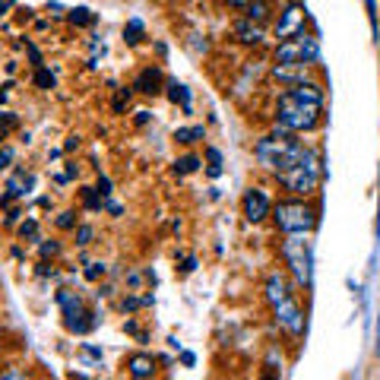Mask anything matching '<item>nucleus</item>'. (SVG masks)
<instances>
[{
    "instance_id": "nucleus-1",
    "label": "nucleus",
    "mask_w": 380,
    "mask_h": 380,
    "mask_svg": "<svg viewBox=\"0 0 380 380\" xmlns=\"http://www.w3.org/2000/svg\"><path fill=\"white\" fill-rule=\"evenodd\" d=\"M320 111H323V89L301 79V83H295L279 99L276 124H279L282 130L304 133V130H314V127L320 124Z\"/></svg>"
},
{
    "instance_id": "nucleus-2",
    "label": "nucleus",
    "mask_w": 380,
    "mask_h": 380,
    "mask_svg": "<svg viewBox=\"0 0 380 380\" xmlns=\"http://www.w3.org/2000/svg\"><path fill=\"white\" fill-rule=\"evenodd\" d=\"M304 149L308 146L291 137V130H282L279 127L276 133H269V137H263L260 142H257L254 152H257V159H260L263 168H269L273 174H282V172H289L298 159H301Z\"/></svg>"
},
{
    "instance_id": "nucleus-3",
    "label": "nucleus",
    "mask_w": 380,
    "mask_h": 380,
    "mask_svg": "<svg viewBox=\"0 0 380 380\" xmlns=\"http://www.w3.org/2000/svg\"><path fill=\"white\" fill-rule=\"evenodd\" d=\"M279 181L291 190V194H301V196L314 194L317 184H320V162H317V155L311 152V149H304L301 159H298L289 172L279 174Z\"/></svg>"
},
{
    "instance_id": "nucleus-4",
    "label": "nucleus",
    "mask_w": 380,
    "mask_h": 380,
    "mask_svg": "<svg viewBox=\"0 0 380 380\" xmlns=\"http://www.w3.org/2000/svg\"><path fill=\"white\" fill-rule=\"evenodd\" d=\"M273 219L276 225L282 228L285 235H308L311 228H314V209L308 206V203L301 200H285L279 206L273 209Z\"/></svg>"
},
{
    "instance_id": "nucleus-5",
    "label": "nucleus",
    "mask_w": 380,
    "mask_h": 380,
    "mask_svg": "<svg viewBox=\"0 0 380 380\" xmlns=\"http://www.w3.org/2000/svg\"><path fill=\"white\" fill-rule=\"evenodd\" d=\"M311 60H317V42L304 32L282 38V45L276 48V64L282 67H308Z\"/></svg>"
},
{
    "instance_id": "nucleus-6",
    "label": "nucleus",
    "mask_w": 380,
    "mask_h": 380,
    "mask_svg": "<svg viewBox=\"0 0 380 380\" xmlns=\"http://www.w3.org/2000/svg\"><path fill=\"white\" fill-rule=\"evenodd\" d=\"M282 257L289 260L298 285H308L311 282V247L304 241V235H289V241L282 244Z\"/></svg>"
},
{
    "instance_id": "nucleus-7",
    "label": "nucleus",
    "mask_w": 380,
    "mask_h": 380,
    "mask_svg": "<svg viewBox=\"0 0 380 380\" xmlns=\"http://www.w3.org/2000/svg\"><path fill=\"white\" fill-rule=\"evenodd\" d=\"M57 304L64 308V320H67V330L70 332H89L95 327V320H89V311L83 308V298L77 295V291L64 289L57 291Z\"/></svg>"
},
{
    "instance_id": "nucleus-8",
    "label": "nucleus",
    "mask_w": 380,
    "mask_h": 380,
    "mask_svg": "<svg viewBox=\"0 0 380 380\" xmlns=\"http://www.w3.org/2000/svg\"><path fill=\"white\" fill-rule=\"evenodd\" d=\"M241 206H244V216H247V222H260V219H267V216H269V209H273V203H269L267 190H260V187H250L247 194H244Z\"/></svg>"
},
{
    "instance_id": "nucleus-9",
    "label": "nucleus",
    "mask_w": 380,
    "mask_h": 380,
    "mask_svg": "<svg viewBox=\"0 0 380 380\" xmlns=\"http://www.w3.org/2000/svg\"><path fill=\"white\" fill-rule=\"evenodd\" d=\"M32 187H35V178L32 174H26V168H19V172H13L10 178H6V194H4V206H10L13 200H23V196L32 194Z\"/></svg>"
},
{
    "instance_id": "nucleus-10",
    "label": "nucleus",
    "mask_w": 380,
    "mask_h": 380,
    "mask_svg": "<svg viewBox=\"0 0 380 380\" xmlns=\"http://www.w3.org/2000/svg\"><path fill=\"white\" fill-rule=\"evenodd\" d=\"M273 308H276V320H279V323H282V327L289 330V332H295V336H298V332L304 330V317H301V308H298V304H295V298H291V295L285 298V301L273 304Z\"/></svg>"
},
{
    "instance_id": "nucleus-11",
    "label": "nucleus",
    "mask_w": 380,
    "mask_h": 380,
    "mask_svg": "<svg viewBox=\"0 0 380 380\" xmlns=\"http://www.w3.org/2000/svg\"><path fill=\"white\" fill-rule=\"evenodd\" d=\"M301 26H304V16H301V6H285V13H282V19H279V26H276V35L279 38H291V35H298L301 32Z\"/></svg>"
},
{
    "instance_id": "nucleus-12",
    "label": "nucleus",
    "mask_w": 380,
    "mask_h": 380,
    "mask_svg": "<svg viewBox=\"0 0 380 380\" xmlns=\"http://www.w3.org/2000/svg\"><path fill=\"white\" fill-rule=\"evenodd\" d=\"M235 35H238V42H244V45H263L267 32H263V26L254 23V19H241V23H235Z\"/></svg>"
},
{
    "instance_id": "nucleus-13",
    "label": "nucleus",
    "mask_w": 380,
    "mask_h": 380,
    "mask_svg": "<svg viewBox=\"0 0 380 380\" xmlns=\"http://www.w3.org/2000/svg\"><path fill=\"white\" fill-rule=\"evenodd\" d=\"M159 86H162V70H159V67H146V70H142L140 77H137L133 89H140V92L152 95V92H159Z\"/></svg>"
},
{
    "instance_id": "nucleus-14",
    "label": "nucleus",
    "mask_w": 380,
    "mask_h": 380,
    "mask_svg": "<svg viewBox=\"0 0 380 380\" xmlns=\"http://www.w3.org/2000/svg\"><path fill=\"white\" fill-rule=\"evenodd\" d=\"M127 374H130V377H152L155 374V358L152 355L127 358Z\"/></svg>"
},
{
    "instance_id": "nucleus-15",
    "label": "nucleus",
    "mask_w": 380,
    "mask_h": 380,
    "mask_svg": "<svg viewBox=\"0 0 380 380\" xmlns=\"http://www.w3.org/2000/svg\"><path fill=\"white\" fill-rule=\"evenodd\" d=\"M285 298H289V285H285V279L282 276H269L267 279V301L269 304H279V301H285Z\"/></svg>"
},
{
    "instance_id": "nucleus-16",
    "label": "nucleus",
    "mask_w": 380,
    "mask_h": 380,
    "mask_svg": "<svg viewBox=\"0 0 380 380\" xmlns=\"http://www.w3.org/2000/svg\"><path fill=\"white\" fill-rule=\"evenodd\" d=\"M203 137H206V130H203V127H181V130H174V140L184 142V146H190V142H196Z\"/></svg>"
},
{
    "instance_id": "nucleus-17",
    "label": "nucleus",
    "mask_w": 380,
    "mask_h": 380,
    "mask_svg": "<svg viewBox=\"0 0 380 380\" xmlns=\"http://www.w3.org/2000/svg\"><path fill=\"white\" fill-rule=\"evenodd\" d=\"M168 99H172V101H181V105H184V111H190V92H187V86L168 83Z\"/></svg>"
},
{
    "instance_id": "nucleus-18",
    "label": "nucleus",
    "mask_w": 380,
    "mask_h": 380,
    "mask_svg": "<svg viewBox=\"0 0 380 380\" xmlns=\"http://www.w3.org/2000/svg\"><path fill=\"white\" fill-rule=\"evenodd\" d=\"M196 168H200V159H196V155H184V159L174 162V172L178 174H194Z\"/></svg>"
},
{
    "instance_id": "nucleus-19",
    "label": "nucleus",
    "mask_w": 380,
    "mask_h": 380,
    "mask_svg": "<svg viewBox=\"0 0 380 380\" xmlns=\"http://www.w3.org/2000/svg\"><path fill=\"white\" fill-rule=\"evenodd\" d=\"M124 38H127L130 45L140 42V38H142V23H140V19H130V23L124 26Z\"/></svg>"
},
{
    "instance_id": "nucleus-20",
    "label": "nucleus",
    "mask_w": 380,
    "mask_h": 380,
    "mask_svg": "<svg viewBox=\"0 0 380 380\" xmlns=\"http://www.w3.org/2000/svg\"><path fill=\"white\" fill-rule=\"evenodd\" d=\"M269 13V6L263 4V0H254V4H247V19H257V23H263Z\"/></svg>"
},
{
    "instance_id": "nucleus-21",
    "label": "nucleus",
    "mask_w": 380,
    "mask_h": 380,
    "mask_svg": "<svg viewBox=\"0 0 380 380\" xmlns=\"http://www.w3.org/2000/svg\"><path fill=\"white\" fill-rule=\"evenodd\" d=\"M70 23H73V26H92V23H95V13H89L86 6H79V10L70 13Z\"/></svg>"
},
{
    "instance_id": "nucleus-22",
    "label": "nucleus",
    "mask_w": 380,
    "mask_h": 380,
    "mask_svg": "<svg viewBox=\"0 0 380 380\" xmlns=\"http://www.w3.org/2000/svg\"><path fill=\"white\" fill-rule=\"evenodd\" d=\"M19 238H38V222L35 219L23 222V225H19Z\"/></svg>"
},
{
    "instance_id": "nucleus-23",
    "label": "nucleus",
    "mask_w": 380,
    "mask_h": 380,
    "mask_svg": "<svg viewBox=\"0 0 380 380\" xmlns=\"http://www.w3.org/2000/svg\"><path fill=\"white\" fill-rule=\"evenodd\" d=\"M83 200H86V206H89V209H99V206H101L99 190H89V187H86V190H83Z\"/></svg>"
},
{
    "instance_id": "nucleus-24",
    "label": "nucleus",
    "mask_w": 380,
    "mask_h": 380,
    "mask_svg": "<svg viewBox=\"0 0 380 380\" xmlns=\"http://www.w3.org/2000/svg\"><path fill=\"white\" fill-rule=\"evenodd\" d=\"M99 276H105V267L101 263H86V279H99Z\"/></svg>"
},
{
    "instance_id": "nucleus-25",
    "label": "nucleus",
    "mask_w": 380,
    "mask_h": 380,
    "mask_svg": "<svg viewBox=\"0 0 380 380\" xmlns=\"http://www.w3.org/2000/svg\"><path fill=\"white\" fill-rule=\"evenodd\" d=\"M35 83L42 86V89H51V86H54V77H51L48 70H38V73H35Z\"/></svg>"
},
{
    "instance_id": "nucleus-26",
    "label": "nucleus",
    "mask_w": 380,
    "mask_h": 380,
    "mask_svg": "<svg viewBox=\"0 0 380 380\" xmlns=\"http://www.w3.org/2000/svg\"><path fill=\"white\" fill-rule=\"evenodd\" d=\"M73 225H77V216L73 213H60L57 216V228H73Z\"/></svg>"
},
{
    "instance_id": "nucleus-27",
    "label": "nucleus",
    "mask_w": 380,
    "mask_h": 380,
    "mask_svg": "<svg viewBox=\"0 0 380 380\" xmlns=\"http://www.w3.org/2000/svg\"><path fill=\"white\" fill-rule=\"evenodd\" d=\"M77 241H79V244H89V241H92V228H89V225H79V228H77Z\"/></svg>"
},
{
    "instance_id": "nucleus-28",
    "label": "nucleus",
    "mask_w": 380,
    "mask_h": 380,
    "mask_svg": "<svg viewBox=\"0 0 380 380\" xmlns=\"http://www.w3.org/2000/svg\"><path fill=\"white\" fill-rule=\"evenodd\" d=\"M57 250H60V244H42V257H54V254H57Z\"/></svg>"
},
{
    "instance_id": "nucleus-29",
    "label": "nucleus",
    "mask_w": 380,
    "mask_h": 380,
    "mask_svg": "<svg viewBox=\"0 0 380 380\" xmlns=\"http://www.w3.org/2000/svg\"><path fill=\"white\" fill-rule=\"evenodd\" d=\"M10 162H13V149L6 146V149H4V155H0V165H4V168H10Z\"/></svg>"
},
{
    "instance_id": "nucleus-30",
    "label": "nucleus",
    "mask_w": 380,
    "mask_h": 380,
    "mask_svg": "<svg viewBox=\"0 0 380 380\" xmlns=\"http://www.w3.org/2000/svg\"><path fill=\"white\" fill-rule=\"evenodd\" d=\"M99 194H101V196L111 194V184H108V178H101V181H99Z\"/></svg>"
},
{
    "instance_id": "nucleus-31",
    "label": "nucleus",
    "mask_w": 380,
    "mask_h": 380,
    "mask_svg": "<svg viewBox=\"0 0 380 380\" xmlns=\"http://www.w3.org/2000/svg\"><path fill=\"white\" fill-rule=\"evenodd\" d=\"M232 6H247V4H254V0H228Z\"/></svg>"
},
{
    "instance_id": "nucleus-32",
    "label": "nucleus",
    "mask_w": 380,
    "mask_h": 380,
    "mask_svg": "<svg viewBox=\"0 0 380 380\" xmlns=\"http://www.w3.org/2000/svg\"><path fill=\"white\" fill-rule=\"evenodd\" d=\"M377 349H380V323H377Z\"/></svg>"
}]
</instances>
